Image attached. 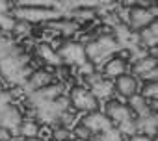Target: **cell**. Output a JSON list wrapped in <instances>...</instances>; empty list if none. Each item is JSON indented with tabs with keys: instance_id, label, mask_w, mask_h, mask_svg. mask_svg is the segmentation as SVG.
I'll return each mask as SVG.
<instances>
[{
	"instance_id": "4fadbf2b",
	"label": "cell",
	"mask_w": 158,
	"mask_h": 141,
	"mask_svg": "<svg viewBox=\"0 0 158 141\" xmlns=\"http://www.w3.org/2000/svg\"><path fill=\"white\" fill-rule=\"evenodd\" d=\"M139 37H141V43H143V45H147V46L154 48V45H156V41H158V34H156V21H152L147 28L139 30Z\"/></svg>"
},
{
	"instance_id": "9a60e30c",
	"label": "cell",
	"mask_w": 158,
	"mask_h": 141,
	"mask_svg": "<svg viewBox=\"0 0 158 141\" xmlns=\"http://www.w3.org/2000/svg\"><path fill=\"white\" fill-rule=\"evenodd\" d=\"M48 26L50 28H58L63 34H73L78 28V22H74V21H54V22H48Z\"/></svg>"
},
{
	"instance_id": "44dd1931",
	"label": "cell",
	"mask_w": 158,
	"mask_h": 141,
	"mask_svg": "<svg viewBox=\"0 0 158 141\" xmlns=\"http://www.w3.org/2000/svg\"><path fill=\"white\" fill-rule=\"evenodd\" d=\"M8 139H11V132L6 128H0V141H8Z\"/></svg>"
},
{
	"instance_id": "8992f818",
	"label": "cell",
	"mask_w": 158,
	"mask_h": 141,
	"mask_svg": "<svg viewBox=\"0 0 158 141\" xmlns=\"http://www.w3.org/2000/svg\"><path fill=\"white\" fill-rule=\"evenodd\" d=\"M82 124H86L88 128H91V130L95 132L97 126H101L99 130H106V128H110V126H112V121H110L106 115H99L97 111H93V113H89L88 117H84Z\"/></svg>"
},
{
	"instance_id": "277c9868",
	"label": "cell",
	"mask_w": 158,
	"mask_h": 141,
	"mask_svg": "<svg viewBox=\"0 0 158 141\" xmlns=\"http://www.w3.org/2000/svg\"><path fill=\"white\" fill-rule=\"evenodd\" d=\"M23 123V117H21V111L19 108L11 106V104H6L0 108V128H15Z\"/></svg>"
},
{
	"instance_id": "2e32d148",
	"label": "cell",
	"mask_w": 158,
	"mask_h": 141,
	"mask_svg": "<svg viewBox=\"0 0 158 141\" xmlns=\"http://www.w3.org/2000/svg\"><path fill=\"white\" fill-rule=\"evenodd\" d=\"M37 52H39V56H41L43 59H47L48 63H58V56L54 54V50L50 48V45L41 43V45L37 46Z\"/></svg>"
},
{
	"instance_id": "cb8c5ba5",
	"label": "cell",
	"mask_w": 158,
	"mask_h": 141,
	"mask_svg": "<svg viewBox=\"0 0 158 141\" xmlns=\"http://www.w3.org/2000/svg\"><path fill=\"white\" fill-rule=\"evenodd\" d=\"M26 141H39V139H35V137H28Z\"/></svg>"
},
{
	"instance_id": "6da1fadb",
	"label": "cell",
	"mask_w": 158,
	"mask_h": 141,
	"mask_svg": "<svg viewBox=\"0 0 158 141\" xmlns=\"http://www.w3.org/2000/svg\"><path fill=\"white\" fill-rule=\"evenodd\" d=\"M71 104L76 110H80V111H97L99 110L97 97L89 89H86L82 86L73 87V91H71Z\"/></svg>"
},
{
	"instance_id": "5bb4252c",
	"label": "cell",
	"mask_w": 158,
	"mask_h": 141,
	"mask_svg": "<svg viewBox=\"0 0 158 141\" xmlns=\"http://www.w3.org/2000/svg\"><path fill=\"white\" fill-rule=\"evenodd\" d=\"M37 132H39V126L34 123V121H23L21 124H19V134L23 135V137H35L37 135Z\"/></svg>"
},
{
	"instance_id": "9c48e42d",
	"label": "cell",
	"mask_w": 158,
	"mask_h": 141,
	"mask_svg": "<svg viewBox=\"0 0 158 141\" xmlns=\"http://www.w3.org/2000/svg\"><path fill=\"white\" fill-rule=\"evenodd\" d=\"M128 108L132 110V113H138L139 117H143V119H147V117H151V108L147 106V100L143 99V97H130L128 99Z\"/></svg>"
},
{
	"instance_id": "ac0fdd59",
	"label": "cell",
	"mask_w": 158,
	"mask_h": 141,
	"mask_svg": "<svg viewBox=\"0 0 158 141\" xmlns=\"http://www.w3.org/2000/svg\"><path fill=\"white\" fill-rule=\"evenodd\" d=\"M74 135L78 137V139H82V141H89L91 137H93V130L91 128H88L86 124H78L76 128H74Z\"/></svg>"
},
{
	"instance_id": "7402d4cb",
	"label": "cell",
	"mask_w": 158,
	"mask_h": 141,
	"mask_svg": "<svg viewBox=\"0 0 158 141\" xmlns=\"http://www.w3.org/2000/svg\"><path fill=\"white\" fill-rule=\"evenodd\" d=\"M130 141H152L151 137H147V135H132L130 137Z\"/></svg>"
},
{
	"instance_id": "d6986e66",
	"label": "cell",
	"mask_w": 158,
	"mask_h": 141,
	"mask_svg": "<svg viewBox=\"0 0 158 141\" xmlns=\"http://www.w3.org/2000/svg\"><path fill=\"white\" fill-rule=\"evenodd\" d=\"M69 137H71V132L67 128H63V126L54 128V132H52V139L54 141H67Z\"/></svg>"
},
{
	"instance_id": "5b68a950",
	"label": "cell",
	"mask_w": 158,
	"mask_h": 141,
	"mask_svg": "<svg viewBox=\"0 0 158 141\" xmlns=\"http://www.w3.org/2000/svg\"><path fill=\"white\" fill-rule=\"evenodd\" d=\"M115 89L123 95V97H134L136 95V91H138V82H136V78L134 76H130V75H121V76H117L115 78Z\"/></svg>"
},
{
	"instance_id": "ffe728a7",
	"label": "cell",
	"mask_w": 158,
	"mask_h": 141,
	"mask_svg": "<svg viewBox=\"0 0 158 141\" xmlns=\"http://www.w3.org/2000/svg\"><path fill=\"white\" fill-rule=\"evenodd\" d=\"M143 78H145L147 82H156V78H158V69H156V67L151 69L147 75H143Z\"/></svg>"
},
{
	"instance_id": "7a4b0ae2",
	"label": "cell",
	"mask_w": 158,
	"mask_h": 141,
	"mask_svg": "<svg viewBox=\"0 0 158 141\" xmlns=\"http://www.w3.org/2000/svg\"><path fill=\"white\" fill-rule=\"evenodd\" d=\"M152 10L154 8H151V11H149V10H145L141 6L130 8V11H128V15H130V28L132 30H143V28H147L154 21V15H156Z\"/></svg>"
},
{
	"instance_id": "52a82bcc",
	"label": "cell",
	"mask_w": 158,
	"mask_h": 141,
	"mask_svg": "<svg viewBox=\"0 0 158 141\" xmlns=\"http://www.w3.org/2000/svg\"><path fill=\"white\" fill-rule=\"evenodd\" d=\"M50 84H52V75L47 73V70H35V73H32V76L28 78V86L34 91H37V89H41L45 86H50Z\"/></svg>"
},
{
	"instance_id": "3957f363",
	"label": "cell",
	"mask_w": 158,
	"mask_h": 141,
	"mask_svg": "<svg viewBox=\"0 0 158 141\" xmlns=\"http://www.w3.org/2000/svg\"><path fill=\"white\" fill-rule=\"evenodd\" d=\"M106 117L112 123H127L132 117V110L128 106L117 102V100H110L106 104Z\"/></svg>"
},
{
	"instance_id": "e0dca14e",
	"label": "cell",
	"mask_w": 158,
	"mask_h": 141,
	"mask_svg": "<svg viewBox=\"0 0 158 141\" xmlns=\"http://www.w3.org/2000/svg\"><path fill=\"white\" fill-rule=\"evenodd\" d=\"M156 95H158V82H147L141 89V97L145 100H152L156 99Z\"/></svg>"
},
{
	"instance_id": "8fae6325",
	"label": "cell",
	"mask_w": 158,
	"mask_h": 141,
	"mask_svg": "<svg viewBox=\"0 0 158 141\" xmlns=\"http://www.w3.org/2000/svg\"><path fill=\"white\" fill-rule=\"evenodd\" d=\"M125 69H127L125 59L114 58V59H110V61L104 65V75H106V76H112V78H117V76L125 75Z\"/></svg>"
},
{
	"instance_id": "7c38bea8",
	"label": "cell",
	"mask_w": 158,
	"mask_h": 141,
	"mask_svg": "<svg viewBox=\"0 0 158 141\" xmlns=\"http://www.w3.org/2000/svg\"><path fill=\"white\" fill-rule=\"evenodd\" d=\"M154 67H156V58L154 56H145V58H139L138 61L132 63V70L136 75H139V76L147 75L149 70L154 69Z\"/></svg>"
},
{
	"instance_id": "ba28073f",
	"label": "cell",
	"mask_w": 158,
	"mask_h": 141,
	"mask_svg": "<svg viewBox=\"0 0 158 141\" xmlns=\"http://www.w3.org/2000/svg\"><path fill=\"white\" fill-rule=\"evenodd\" d=\"M61 93H63V86L61 84H50V86H45V87L37 89L34 93V97L35 99H41V100H54Z\"/></svg>"
},
{
	"instance_id": "603a6c76",
	"label": "cell",
	"mask_w": 158,
	"mask_h": 141,
	"mask_svg": "<svg viewBox=\"0 0 158 141\" xmlns=\"http://www.w3.org/2000/svg\"><path fill=\"white\" fill-rule=\"evenodd\" d=\"M15 30H17V32H26V30H28V24H26V22H17Z\"/></svg>"
},
{
	"instance_id": "30bf717a",
	"label": "cell",
	"mask_w": 158,
	"mask_h": 141,
	"mask_svg": "<svg viewBox=\"0 0 158 141\" xmlns=\"http://www.w3.org/2000/svg\"><path fill=\"white\" fill-rule=\"evenodd\" d=\"M15 15L26 21H32V19H47V17H52L54 13L48 10H39V8H23V10H17Z\"/></svg>"
}]
</instances>
